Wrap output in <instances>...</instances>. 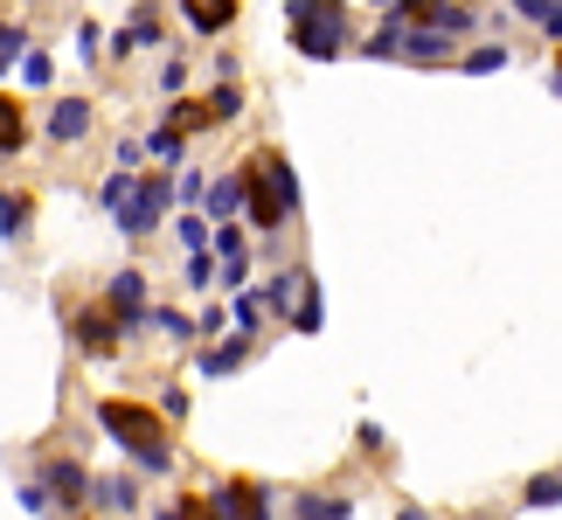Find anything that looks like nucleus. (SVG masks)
Listing matches in <instances>:
<instances>
[{
    "label": "nucleus",
    "instance_id": "obj_1",
    "mask_svg": "<svg viewBox=\"0 0 562 520\" xmlns=\"http://www.w3.org/2000/svg\"><path fill=\"white\" fill-rule=\"evenodd\" d=\"M98 423L119 438V451L133 459L139 472H175V438H167V417L160 409H146L133 396H104L98 403Z\"/></svg>",
    "mask_w": 562,
    "mask_h": 520
},
{
    "label": "nucleus",
    "instance_id": "obj_2",
    "mask_svg": "<svg viewBox=\"0 0 562 520\" xmlns=\"http://www.w3.org/2000/svg\"><path fill=\"white\" fill-rule=\"evenodd\" d=\"M250 173V223L265 229V236H278L299 215V181H292V160L278 154V146H257V160L244 167Z\"/></svg>",
    "mask_w": 562,
    "mask_h": 520
},
{
    "label": "nucleus",
    "instance_id": "obj_3",
    "mask_svg": "<svg viewBox=\"0 0 562 520\" xmlns=\"http://www.w3.org/2000/svg\"><path fill=\"white\" fill-rule=\"evenodd\" d=\"M292 49L299 56H319V63H327V56H340V49H348V0H292Z\"/></svg>",
    "mask_w": 562,
    "mask_h": 520
},
{
    "label": "nucleus",
    "instance_id": "obj_4",
    "mask_svg": "<svg viewBox=\"0 0 562 520\" xmlns=\"http://www.w3.org/2000/svg\"><path fill=\"white\" fill-rule=\"evenodd\" d=\"M70 334H77V354L83 361H104V354H112V347H119V319H112V306H104V298H91V306H77L70 313Z\"/></svg>",
    "mask_w": 562,
    "mask_h": 520
},
{
    "label": "nucleus",
    "instance_id": "obj_5",
    "mask_svg": "<svg viewBox=\"0 0 562 520\" xmlns=\"http://www.w3.org/2000/svg\"><path fill=\"white\" fill-rule=\"evenodd\" d=\"M98 298H104V306H112V319H119L125 334L154 327V306H146V271H119V278H112V285H104Z\"/></svg>",
    "mask_w": 562,
    "mask_h": 520
},
{
    "label": "nucleus",
    "instance_id": "obj_6",
    "mask_svg": "<svg viewBox=\"0 0 562 520\" xmlns=\"http://www.w3.org/2000/svg\"><path fill=\"white\" fill-rule=\"evenodd\" d=\"M209 500H215L223 520H271V493L257 486V479H215Z\"/></svg>",
    "mask_w": 562,
    "mask_h": 520
},
{
    "label": "nucleus",
    "instance_id": "obj_7",
    "mask_svg": "<svg viewBox=\"0 0 562 520\" xmlns=\"http://www.w3.org/2000/svg\"><path fill=\"white\" fill-rule=\"evenodd\" d=\"M42 493H49V500H63V507H91V500H98V479H91L77 459H49V465H42Z\"/></svg>",
    "mask_w": 562,
    "mask_h": 520
},
{
    "label": "nucleus",
    "instance_id": "obj_8",
    "mask_svg": "<svg viewBox=\"0 0 562 520\" xmlns=\"http://www.w3.org/2000/svg\"><path fill=\"white\" fill-rule=\"evenodd\" d=\"M167 202H175V188H167V181H139L133 194H125V208H119V229H125V236H146V229L160 223Z\"/></svg>",
    "mask_w": 562,
    "mask_h": 520
},
{
    "label": "nucleus",
    "instance_id": "obj_9",
    "mask_svg": "<svg viewBox=\"0 0 562 520\" xmlns=\"http://www.w3.org/2000/svg\"><path fill=\"white\" fill-rule=\"evenodd\" d=\"M181 14H188L194 35H223L236 21V0H181Z\"/></svg>",
    "mask_w": 562,
    "mask_h": 520
},
{
    "label": "nucleus",
    "instance_id": "obj_10",
    "mask_svg": "<svg viewBox=\"0 0 562 520\" xmlns=\"http://www.w3.org/2000/svg\"><path fill=\"white\" fill-rule=\"evenodd\" d=\"M83 133H91V104H83V98H63L56 112H49V139L70 146V139H83Z\"/></svg>",
    "mask_w": 562,
    "mask_h": 520
},
{
    "label": "nucleus",
    "instance_id": "obj_11",
    "mask_svg": "<svg viewBox=\"0 0 562 520\" xmlns=\"http://www.w3.org/2000/svg\"><path fill=\"white\" fill-rule=\"evenodd\" d=\"M507 8L521 14V21H535V29H542L555 49H562V0H507Z\"/></svg>",
    "mask_w": 562,
    "mask_h": 520
},
{
    "label": "nucleus",
    "instance_id": "obj_12",
    "mask_svg": "<svg viewBox=\"0 0 562 520\" xmlns=\"http://www.w3.org/2000/svg\"><path fill=\"white\" fill-rule=\"evenodd\" d=\"M21 146H29V112L14 98H0V160H14Z\"/></svg>",
    "mask_w": 562,
    "mask_h": 520
},
{
    "label": "nucleus",
    "instance_id": "obj_13",
    "mask_svg": "<svg viewBox=\"0 0 562 520\" xmlns=\"http://www.w3.org/2000/svg\"><path fill=\"white\" fill-rule=\"evenodd\" d=\"M244 194H250V173H223V181L209 188V215H215V223L236 215V208H244Z\"/></svg>",
    "mask_w": 562,
    "mask_h": 520
},
{
    "label": "nucleus",
    "instance_id": "obj_14",
    "mask_svg": "<svg viewBox=\"0 0 562 520\" xmlns=\"http://www.w3.org/2000/svg\"><path fill=\"white\" fill-rule=\"evenodd\" d=\"M250 354V334H236V340H215V347H202V375H229L236 361Z\"/></svg>",
    "mask_w": 562,
    "mask_h": 520
},
{
    "label": "nucleus",
    "instance_id": "obj_15",
    "mask_svg": "<svg viewBox=\"0 0 562 520\" xmlns=\"http://www.w3.org/2000/svg\"><path fill=\"white\" fill-rule=\"evenodd\" d=\"M167 125H175V133H209V125H215V104L209 98H181L175 112H167Z\"/></svg>",
    "mask_w": 562,
    "mask_h": 520
},
{
    "label": "nucleus",
    "instance_id": "obj_16",
    "mask_svg": "<svg viewBox=\"0 0 562 520\" xmlns=\"http://www.w3.org/2000/svg\"><path fill=\"white\" fill-rule=\"evenodd\" d=\"M459 70H465V77H493V70H507V42H480V49H465V56H459Z\"/></svg>",
    "mask_w": 562,
    "mask_h": 520
},
{
    "label": "nucleus",
    "instance_id": "obj_17",
    "mask_svg": "<svg viewBox=\"0 0 562 520\" xmlns=\"http://www.w3.org/2000/svg\"><path fill=\"white\" fill-rule=\"evenodd\" d=\"M292 513L299 520H348V500H340V493H299Z\"/></svg>",
    "mask_w": 562,
    "mask_h": 520
},
{
    "label": "nucleus",
    "instance_id": "obj_18",
    "mask_svg": "<svg viewBox=\"0 0 562 520\" xmlns=\"http://www.w3.org/2000/svg\"><path fill=\"white\" fill-rule=\"evenodd\" d=\"M521 507H562V465L555 472H535L521 486Z\"/></svg>",
    "mask_w": 562,
    "mask_h": 520
},
{
    "label": "nucleus",
    "instance_id": "obj_19",
    "mask_svg": "<svg viewBox=\"0 0 562 520\" xmlns=\"http://www.w3.org/2000/svg\"><path fill=\"white\" fill-rule=\"evenodd\" d=\"M98 507L133 513V507H139V486H133V479H98Z\"/></svg>",
    "mask_w": 562,
    "mask_h": 520
},
{
    "label": "nucleus",
    "instance_id": "obj_20",
    "mask_svg": "<svg viewBox=\"0 0 562 520\" xmlns=\"http://www.w3.org/2000/svg\"><path fill=\"white\" fill-rule=\"evenodd\" d=\"M181 139H188V133H175V125H160V133L146 139V154H154V167H175V160H181Z\"/></svg>",
    "mask_w": 562,
    "mask_h": 520
},
{
    "label": "nucleus",
    "instance_id": "obj_21",
    "mask_svg": "<svg viewBox=\"0 0 562 520\" xmlns=\"http://www.w3.org/2000/svg\"><path fill=\"white\" fill-rule=\"evenodd\" d=\"M319 319H327V298L306 292V298H299V313H292V327H299V334H319Z\"/></svg>",
    "mask_w": 562,
    "mask_h": 520
},
{
    "label": "nucleus",
    "instance_id": "obj_22",
    "mask_svg": "<svg viewBox=\"0 0 562 520\" xmlns=\"http://www.w3.org/2000/svg\"><path fill=\"white\" fill-rule=\"evenodd\" d=\"M209 104H215V125H223V118H236V112H244V91H236V83H215V91H209Z\"/></svg>",
    "mask_w": 562,
    "mask_h": 520
},
{
    "label": "nucleus",
    "instance_id": "obj_23",
    "mask_svg": "<svg viewBox=\"0 0 562 520\" xmlns=\"http://www.w3.org/2000/svg\"><path fill=\"white\" fill-rule=\"evenodd\" d=\"M29 194H8V202H0V229H21V223H29Z\"/></svg>",
    "mask_w": 562,
    "mask_h": 520
},
{
    "label": "nucleus",
    "instance_id": "obj_24",
    "mask_svg": "<svg viewBox=\"0 0 562 520\" xmlns=\"http://www.w3.org/2000/svg\"><path fill=\"white\" fill-rule=\"evenodd\" d=\"M181 244H188V250L209 244V223H202V215H188V223H181Z\"/></svg>",
    "mask_w": 562,
    "mask_h": 520
},
{
    "label": "nucleus",
    "instance_id": "obj_25",
    "mask_svg": "<svg viewBox=\"0 0 562 520\" xmlns=\"http://www.w3.org/2000/svg\"><path fill=\"white\" fill-rule=\"evenodd\" d=\"M98 42H104V35H98V21H83V29H77V49L91 56V63H98Z\"/></svg>",
    "mask_w": 562,
    "mask_h": 520
},
{
    "label": "nucleus",
    "instance_id": "obj_26",
    "mask_svg": "<svg viewBox=\"0 0 562 520\" xmlns=\"http://www.w3.org/2000/svg\"><path fill=\"white\" fill-rule=\"evenodd\" d=\"M14 56H21V29H0V70H8Z\"/></svg>",
    "mask_w": 562,
    "mask_h": 520
},
{
    "label": "nucleus",
    "instance_id": "obj_27",
    "mask_svg": "<svg viewBox=\"0 0 562 520\" xmlns=\"http://www.w3.org/2000/svg\"><path fill=\"white\" fill-rule=\"evenodd\" d=\"M549 91H555V98H562V63H555V70H549Z\"/></svg>",
    "mask_w": 562,
    "mask_h": 520
},
{
    "label": "nucleus",
    "instance_id": "obj_28",
    "mask_svg": "<svg viewBox=\"0 0 562 520\" xmlns=\"http://www.w3.org/2000/svg\"><path fill=\"white\" fill-rule=\"evenodd\" d=\"M396 520H430V513H424V507H403V513H396Z\"/></svg>",
    "mask_w": 562,
    "mask_h": 520
},
{
    "label": "nucleus",
    "instance_id": "obj_29",
    "mask_svg": "<svg viewBox=\"0 0 562 520\" xmlns=\"http://www.w3.org/2000/svg\"><path fill=\"white\" fill-rule=\"evenodd\" d=\"M369 8H382V14H396V8H403V0H369Z\"/></svg>",
    "mask_w": 562,
    "mask_h": 520
}]
</instances>
